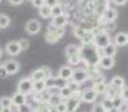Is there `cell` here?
I'll return each mask as SVG.
<instances>
[{
    "instance_id": "obj_1",
    "label": "cell",
    "mask_w": 128,
    "mask_h": 112,
    "mask_svg": "<svg viewBox=\"0 0 128 112\" xmlns=\"http://www.w3.org/2000/svg\"><path fill=\"white\" fill-rule=\"evenodd\" d=\"M79 54L81 60H84L88 65H95L102 57L100 53H97V48L94 44H82V48L79 49Z\"/></svg>"
},
{
    "instance_id": "obj_2",
    "label": "cell",
    "mask_w": 128,
    "mask_h": 112,
    "mask_svg": "<svg viewBox=\"0 0 128 112\" xmlns=\"http://www.w3.org/2000/svg\"><path fill=\"white\" fill-rule=\"evenodd\" d=\"M110 43H111V38H110L108 33H106L105 31L96 34L95 38H94V46L97 49H104L105 47H107Z\"/></svg>"
},
{
    "instance_id": "obj_3",
    "label": "cell",
    "mask_w": 128,
    "mask_h": 112,
    "mask_svg": "<svg viewBox=\"0 0 128 112\" xmlns=\"http://www.w3.org/2000/svg\"><path fill=\"white\" fill-rule=\"evenodd\" d=\"M17 91L24 94V95H28L33 91V81L31 78H22L17 84Z\"/></svg>"
},
{
    "instance_id": "obj_4",
    "label": "cell",
    "mask_w": 128,
    "mask_h": 112,
    "mask_svg": "<svg viewBox=\"0 0 128 112\" xmlns=\"http://www.w3.org/2000/svg\"><path fill=\"white\" fill-rule=\"evenodd\" d=\"M63 31H64V28H58V27L50 25V26L48 27L47 34H46V40H47V42H49V43H54L56 41H58V40L62 37Z\"/></svg>"
},
{
    "instance_id": "obj_5",
    "label": "cell",
    "mask_w": 128,
    "mask_h": 112,
    "mask_svg": "<svg viewBox=\"0 0 128 112\" xmlns=\"http://www.w3.org/2000/svg\"><path fill=\"white\" fill-rule=\"evenodd\" d=\"M52 76V73H50V69L48 66H43V68H40L37 70H34L31 74V79L32 81H38V80H46L47 78Z\"/></svg>"
},
{
    "instance_id": "obj_6",
    "label": "cell",
    "mask_w": 128,
    "mask_h": 112,
    "mask_svg": "<svg viewBox=\"0 0 128 112\" xmlns=\"http://www.w3.org/2000/svg\"><path fill=\"white\" fill-rule=\"evenodd\" d=\"M88 79H89V72L88 70H85V69H76V70H74L73 78H72L73 81H75L78 84H81V82L86 81Z\"/></svg>"
},
{
    "instance_id": "obj_7",
    "label": "cell",
    "mask_w": 128,
    "mask_h": 112,
    "mask_svg": "<svg viewBox=\"0 0 128 112\" xmlns=\"http://www.w3.org/2000/svg\"><path fill=\"white\" fill-rule=\"evenodd\" d=\"M2 65L6 69V72H8L9 75H14V74H16L20 70V63L16 62V60H6Z\"/></svg>"
},
{
    "instance_id": "obj_8",
    "label": "cell",
    "mask_w": 128,
    "mask_h": 112,
    "mask_svg": "<svg viewBox=\"0 0 128 112\" xmlns=\"http://www.w3.org/2000/svg\"><path fill=\"white\" fill-rule=\"evenodd\" d=\"M25 28H26L27 33L36 34V33H38V32L41 31V24H40V21H37V20H30V21H27Z\"/></svg>"
},
{
    "instance_id": "obj_9",
    "label": "cell",
    "mask_w": 128,
    "mask_h": 112,
    "mask_svg": "<svg viewBox=\"0 0 128 112\" xmlns=\"http://www.w3.org/2000/svg\"><path fill=\"white\" fill-rule=\"evenodd\" d=\"M73 73H74V70H73L70 66L64 65V66H62V68L59 69V72H58V78L64 80V81H68V80H70L73 78Z\"/></svg>"
},
{
    "instance_id": "obj_10",
    "label": "cell",
    "mask_w": 128,
    "mask_h": 112,
    "mask_svg": "<svg viewBox=\"0 0 128 112\" xmlns=\"http://www.w3.org/2000/svg\"><path fill=\"white\" fill-rule=\"evenodd\" d=\"M65 104H66V112H75L80 105V98L72 96L70 98L65 100Z\"/></svg>"
},
{
    "instance_id": "obj_11",
    "label": "cell",
    "mask_w": 128,
    "mask_h": 112,
    "mask_svg": "<svg viewBox=\"0 0 128 112\" xmlns=\"http://www.w3.org/2000/svg\"><path fill=\"white\" fill-rule=\"evenodd\" d=\"M97 97V92L91 88V89H86L85 91L81 92V100L85 101V102H94Z\"/></svg>"
},
{
    "instance_id": "obj_12",
    "label": "cell",
    "mask_w": 128,
    "mask_h": 112,
    "mask_svg": "<svg viewBox=\"0 0 128 112\" xmlns=\"http://www.w3.org/2000/svg\"><path fill=\"white\" fill-rule=\"evenodd\" d=\"M6 52L10 54V56H17L21 49H20V46H18V42L17 41H10L8 44H6Z\"/></svg>"
},
{
    "instance_id": "obj_13",
    "label": "cell",
    "mask_w": 128,
    "mask_h": 112,
    "mask_svg": "<svg viewBox=\"0 0 128 112\" xmlns=\"http://www.w3.org/2000/svg\"><path fill=\"white\" fill-rule=\"evenodd\" d=\"M12 98V104H14V106H21V105H25V104H27V98H26V95H24V94H21V92H15L14 96L11 97Z\"/></svg>"
},
{
    "instance_id": "obj_14",
    "label": "cell",
    "mask_w": 128,
    "mask_h": 112,
    "mask_svg": "<svg viewBox=\"0 0 128 112\" xmlns=\"http://www.w3.org/2000/svg\"><path fill=\"white\" fill-rule=\"evenodd\" d=\"M98 64L104 68V69H111L112 66L114 65V59L111 58V57H105L102 56L98 60Z\"/></svg>"
},
{
    "instance_id": "obj_15",
    "label": "cell",
    "mask_w": 128,
    "mask_h": 112,
    "mask_svg": "<svg viewBox=\"0 0 128 112\" xmlns=\"http://www.w3.org/2000/svg\"><path fill=\"white\" fill-rule=\"evenodd\" d=\"M102 17H104L107 22H112V21H114V20H116V17H117V11H116L114 9L107 8V9L104 11Z\"/></svg>"
},
{
    "instance_id": "obj_16",
    "label": "cell",
    "mask_w": 128,
    "mask_h": 112,
    "mask_svg": "<svg viewBox=\"0 0 128 112\" xmlns=\"http://www.w3.org/2000/svg\"><path fill=\"white\" fill-rule=\"evenodd\" d=\"M66 22H68L66 16L62 15V16H58V17H54L53 21H52V25L56 26V27H58V28H64V26L66 25Z\"/></svg>"
},
{
    "instance_id": "obj_17",
    "label": "cell",
    "mask_w": 128,
    "mask_h": 112,
    "mask_svg": "<svg viewBox=\"0 0 128 112\" xmlns=\"http://www.w3.org/2000/svg\"><path fill=\"white\" fill-rule=\"evenodd\" d=\"M111 86L112 88H114V89H117V90H120V89H123L124 88V79L122 78V76H113L111 79Z\"/></svg>"
},
{
    "instance_id": "obj_18",
    "label": "cell",
    "mask_w": 128,
    "mask_h": 112,
    "mask_svg": "<svg viewBox=\"0 0 128 112\" xmlns=\"http://www.w3.org/2000/svg\"><path fill=\"white\" fill-rule=\"evenodd\" d=\"M102 50V56H105V57H111L113 58L114 57V54H116V44L114 43H110L107 47H105L104 49H101Z\"/></svg>"
},
{
    "instance_id": "obj_19",
    "label": "cell",
    "mask_w": 128,
    "mask_h": 112,
    "mask_svg": "<svg viewBox=\"0 0 128 112\" xmlns=\"http://www.w3.org/2000/svg\"><path fill=\"white\" fill-rule=\"evenodd\" d=\"M114 44L116 46H126L127 44V33L120 32L114 37Z\"/></svg>"
},
{
    "instance_id": "obj_20",
    "label": "cell",
    "mask_w": 128,
    "mask_h": 112,
    "mask_svg": "<svg viewBox=\"0 0 128 112\" xmlns=\"http://www.w3.org/2000/svg\"><path fill=\"white\" fill-rule=\"evenodd\" d=\"M46 82L44 80H38V81H33V91L34 92H43L46 91Z\"/></svg>"
},
{
    "instance_id": "obj_21",
    "label": "cell",
    "mask_w": 128,
    "mask_h": 112,
    "mask_svg": "<svg viewBox=\"0 0 128 112\" xmlns=\"http://www.w3.org/2000/svg\"><path fill=\"white\" fill-rule=\"evenodd\" d=\"M38 10H40V15H41V17H43V18H48V17L52 16V8L48 6V5H46V4H44L42 8H40Z\"/></svg>"
},
{
    "instance_id": "obj_22",
    "label": "cell",
    "mask_w": 128,
    "mask_h": 112,
    "mask_svg": "<svg viewBox=\"0 0 128 112\" xmlns=\"http://www.w3.org/2000/svg\"><path fill=\"white\" fill-rule=\"evenodd\" d=\"M107 88H108V86H107L104 81H102V82H96V84H94V86H92V89L97 92V95H98V94H106Z\"/></svg>"
},
{
    "instance_id": "obj_23",
    "label": "cell",
    "mask_w": 128,
    "mask_h": 112,
    "mask_svg": "<svg viewBox=\"0 0 128 112\" xmlns=\"http://www.w3.org/2000/svg\"><path fill=\"white\" fill-rule=\"evenodd\" d=\"M75 54H79V48L76 47V46H74V44L66 46V48H65V56H66V58L73 57Z\"/></svg>"
},
{
    "instance_id": "obj_24",
    "label": "cell",
    "mask_w": 128,
    "mask_h": 112,
    "mask_svg": "<svg viewBox=\"0 0 128 112\" xmlns=\"http://www.w3.org/2000/svg\"><path fill=\"white\" fill-rule=\"evenodd\" d=\"M123 104H124V100H123V97H122L121 95H117V96H114V97L112 98L113 108H118V110H121V107L123 106Z\"/></svg>"
},
{
    "instance_id": "obj_25",
    "label": "cell",
    "mask_w": 128,
    "mask_h": 112,
    "mask_svg": "<svg viewBox=\"0 0 128 112\" xmlns=\"http://www.w3.org/2000/svg\"><path fill=\"white\" fill-rule=\"evenodd\" d=\"M62 101H64V100L60 97V95H50L49 98H48V104H49L52 107H56V106L59 105Z\"/></svg>"
},
{
    "instance_id": "obj_26",
    "label": "cell",
    "mask_w": 128,
    "mask_h": 112,
    "mask_svg": "<svg viewBox=\"0 0 128 112\" xmlns=\"http://www.w3.org/2000/svg\"><path fill=\"white\" fill-rule=\"evenodd\" d=\"M94 38H95L94 33L91 31H88L86 34L84 36V38H81V42L82 44H94Z\"/></svg>"
},
{
    "instance_id": "obj_27",
    "label": "cell",
    "mask_w": 128,
    "mask_h": 112,
    "mask_svg": "<svg viewBox=\"0 0 128 112\" xmlns=\"http://www.w3.org/2000/svg\"><path fill=\"white\" fill-rule=\"evenodd\" d=\"M59 95H60V97L65 101V100H68V98H70V97L73 96V91L65 85V86H63V88L60 89V94H59Z\"/></svg>"
},
{
    "instance_id": "obj_28",
    "label": "cell",
    "mask_w": 128,
    "mask_h": 112,
    "mask_svg": "<svg viewBox=\"0 0 128 112\" xmlns=\"http://www.w3.org/2000/svg\"><path fill=\"white\" fill-rule=\"evenodd\" d=\"M64 12L63 10V6L60 5V4H57V5H54L53 8H52V17L54 18V17H58V16H62Z\"/></svg>"
},
{
    "instance_id": "obj_29",
    "label": "cell",
    "mask_w": 128,
    "mask_h": 112,
    "mask_svg": "<svg viewBox=\"0 0 128 112\" xmlns=\"http://www.w3.org/2000/svg\"><path fill=\"white\" fill-rule=\"evenodd\" d=\"M14 104H12V98L11 97H8V96H2L0 98V107L4 108V107H11Z\"/></svg>"
},
{
    "instance_id": "obj_30",
    "label": "cell",
    "mask_w": 128,
    "mask_h": 112,
    "mask_svg": "<svg viewBox=\"0 0 128 112\" xmlns=\"http://www.w3.org/2000/svg\"><path fill=\"white\" fill-rule=\"evenodd\" d=\"M10 25V17L5 14H0V28H6Z\"/></svg>"
},
{
    "instance_id": "obj_31",
    "label": "cell",
    "mask_w": 128,
    "mask_h": 112,
    "mask_svg": "<svg viewBox=\"0 0 128 112\" xmlns=\"http://www.w3.org/2000/svg\"><path fill=\"white\" fill-rule=\"evenodd\" d=\"M40 112H52V106L48 104V102H40L37 105Z\"/></svg>"
},
{
    "instance_id": "obj_32",
    "label": "cell",
    "mask_w": 128,
    "mask_h": 112,
    "mask_svg": "<svg viewBox=\"0 0 128 112\" xmlns=\"http://www.w3.org/2000/svg\"><path fill=\"white\" fill-rule=\"evenodd\" d=\"M86 30L85 28H82V27H75L74 28V34H75V37H78L79 40L81 38H84V36L86 34Z\"/></svg>"
},
{
    "instance_id": "obj_33",
    "label": "cell",
    "mask_w": 128,
    "mask_h": 112,
    "mask_svg": "<svg viewBox=\"0 0 128 112\" xmlns=\"http://www.w3.org/2000/svg\"><path fill=\"white\" fill-rule=\"evenodd\" d=\"M79 85H80V84L75 82V81H73V80L66 82V86H68V88L73 91V94H74V92H76V91H80V90H79Z\"/></svg>"
},
{
    "instance_id": "obj_34",
    "label": "cell",
    "mask_w": 128,
    "mask_h": 112,
    "mask_svg": "<svg viewBox=\"0 0 128 112\" xmlns=\"http://www.w3.org/2000/svg\"><path fill=\"white\" fill-rule=\"evenodd\" d=\"M60 86H58V85H54V86H52V88H49V89H47L48 94L49 95H59L60 94Z\"/></svg>"
},
{
    "instance_id": "obj_35",
    "label": "cell",
    "mask_w": 128,
    "mask_h": 112,
    "mask_svg": "<svg viewBox=\"0 0 128 112\" xmlns=\"http://www.w3.org/2000/svg\"><path fill=\"white\" fill-rule=\"evenodd\" d=\"M104 105V107L106 108V111H110L111 108H113V105H112V100L108 98V97H105V100L101 102Z\"/></svg>"
},
{
    "instance_id": "obj_36",
    "label": "cell",
    "mask_w": 128,
    "mask_h": 112,
    "mask_svg": "<svg viewBox=\"0 0 128 112\" xmlns=\"http://www.w3.org/2000/svg\"><path fill=\"white\" fill-rule=\"evenodd\" d=\"M80 60H81L80 54H75V56H73V57H69V58H68V62L72 64V65H76V64H79Z\"/></svg>"
},
{
    "instance_id": "obj_37",
    "label": "cell",
    "mask_w": 128,
    "mask_h": 112,
    "mask_svg": "<svg viewBox=\"0 0 128 112\" xmlns=\"http://www.w3.org/2000/svg\"><path fill=\"white\" fill-rule=\"evenodd\" d=\"M18 42V46H20V49L21 50H25V49H27L28 46H30V42H28V40H25V38H21L20 41H17Z\"/></svg>"
},
{
    "instance_id": "obj_38",
    "label": "cell",
    "mask_w": 128,
    "mask_h": 112,
    "mask_svg": "<svg viewBox=\"0 0 128 112\" xmlns=\"http://www.w3.org/2000/svg\"><path fill=\"white\" fill-rule=\"evenodd\" d=\"M44 82H46V88H47V89L52 88V86H54V85H57V80L54 79L53 76H50V78H47V79L44 80Z\"/></svg>"
},
{
    "instance_id": "obj_39",
    "label": "cell",
    "mask_w": 128,
    "mask_h": 112,
    "mask_svg": "<svg viewBox=\"0 0 128 112\" xmlns=\"http://www.w3.org/2000/svg\"><path fill=\"white\" fill-rule=\"evenodd\" d=\"M54 110H56V112H66V104H65V101H62L59 105H57L54 107Z\"/></svg>"
},
{
    "instance_id": "obj_40",
    "label": "cell",
    "mask_w": 128,
    "mask_h": 112,
    "mask_svg": "<svg viewBox=\"0 0 128 112\" xmlns=\"http://www.w3.org/2000/svg\"><path fill=\"white\" fill-rule=\"evenodd\" d=\"M92 112H107V111H106V108L104 107V105H102L101 102H98V104H96V105H94V108H92Z\"/></svg>"
},
{
    "instance_id": "obj_41",
    "label": "cell",
    "mask_w": 128,
    "mask_h": 112,
    "mask_svg": "<svg viewBox=\"0 0 128 112\" xmlns=\"http://www.w3.org/2000/svg\"><path fill=\"white\" fill-rule=\"evenodd\" d=\"M17 112H31V107H30L28 104H25V105L17 106Z\"/></svg>"
},
{
    "instance_id": "obj_42",
    "label": "cell",
    "mask_w": 128,
    "mask_h": 112,
    "mask_svg": "<svg viewBox=\"0 0 128 112\" xmlns=\"http://www.w3.org/2000/svg\"><path fill=\"white\" fill-rule=\"evenodd\" d=\"M32 5H33L34 8L40 9V8H42V6L44 5V0H32Z\"/></svg>"
},
{
    "instance_id": "obj_43",
    "label": "cell",
    "mask_w": 128,
    "mask_h": 112,
    "mask_svg": "<svg viewBox=\"0 0 128 112\" xmlns=\"http://www.w3.org/2000/svg\"><path fill=\"white\" fill-rule=\"evenodd\" d=\"M9 74H8V72H6V69L4 68V65L1 64L0 65V78H5V76H8Z\"/></svg>"
},
{
    "instance_id": "obj_44",
    "label": "cell",
    "mask_w": 128,
    "mask_h": 112,
    "mask_svg": "<svg viewBox=\"0 0 128 112\" xmlns=\"http://www.w3.org/2000/svg\"><path fill=\"white\" fill-rule=\"evenodd\" d=\"M44 4L48 5V6H50V8H53L54 5L58 4V0H44Z\"/></svg>"
},
{
    "instance_id": "obj_45",
    "label": "cell",
    "mask_w": 128,
    "mask_h": 112,
    "mask_svg": "<svg viewBox=\"0 0 128 112\" xmlns=\"http://www.w3.org/2000/svg\"><path fill=\"white\" fill-rule=\"evenodd\" d=\"M121 96L123 97V100H124V101H127V100H128V88H126V89H123V91H122V94H121Z\"/></svg>"
},
{
    "instance_id": "obj_46",
    "label": "cell",
    "mask_w": 128,
    "mask_h": 112,
    "mask_svg": "<svg viewBox=\"0 0 128 112\" xmlns=\"http://www.w3.org/2000/svg\"><path fill=\"white\" fill-rule=\"evenodd\" d=\"M22 1L24 0H9V2L11 5H20V4H22Z\"/></svg>"
},
{
    "instance_id": "obj_47",
    "label": "cell",
    "mask_w": 128,
    "mask_h": 112,
    "mask_svg": "<svg viewBox=\"0 0 128 112\" xmlns=\"http://www.w3.org/2000/svg\"><path fill=\"white\" fill-rule=\"evenodd\" d=\"M113 2L116 5H124L127 2V0H113Z\"/></svg>"
},
{
    "instance_id": "obj_48",
    "label": "cell",
    "mask_w": 128,
    "mask_h": 112,
    "mask_svg": "<svg viewBox=\"0 0 128 112\" xmlns=\"http://www.w3.org/2000/svg\"><path fill=\"white\" fill-rule=\"evenodd\" d=\"M0 112H12V106L11 107H4V108H1Z\"/></svg>"
},
{
    "instance_id": "obj_49",
    "label": "cell",
    "mask_w": 128,
    "mask_h": 112,
    "mask_svg": "<svg viewBox=\"0 0 128 112\" xmlns=\"http://www.w3.org/2000/svg\"><path fill=\"white\" fill-rule=\"evenodd\" d=\"M107 112H122L121 110H118V108H111L110 111H107Z\"/></svg>"
},
{
    "instance_id": "obj_50",
    "label": "cell",
    "mask_w": 128,
    "mask_h": 112,
    "mask_svg": "<svg viewBox=\"0 0 128 112\" xmlns=\"http://www.w3.org/2000/svg\"><path fill=\"white\" fill-rule=\"evenodd\" d=\"M124 104H126V106H127V108H128V100L127 101H124Z\"/></svg>"
},
{
    "instance_id": "obj_51",
    "label": "cell",
    "mask_w": 128,
    "mask_h": 112,
    "mask_svg": "<svg viewBox=\"0 0 128 112\" xmlns=\"http://www.w3.org/2000/svg\"><path fill=\"white\" fill-rule=\"evenodd\" d=\"M127 44H128V33H127Z\"/></svg>"
},
{
    "instance_id": "obj_52",
    "label": "cell",
    "mask_w": 128,
    "mask_h": 112,
    "mask_svg": "<svg viewBox=\"0 0 128 112\" xmlns=\"http://www.w3.org/2000/svg\"><path fill=\"white\" fill-rule=\"evenodd\" d=\"M0 57H1V49H0Z\"/></svg>"
},
{
    "instance_id": "obj_53",
    "label": "cell",
    "mask_w": 128,
    "mask_h": 112,
    "mask_svg": "<svg viewBox=\"0 0 128 112\" xmlns=\"http://www.w3.org/2000/svg\"><path fill=\"white\" fill-rule=\"evenodd\" d=\"M123 112H128V108H127V110H126V111H123Z\"/></svg>"
},
{
    "instance_id": "obj_54",
    "label": "cell",
    "mask_w": 128,
    "mask_h": 112,
    "mask_svg": "<svg viewBox=\"0 0 128 112\" xmlns=\"http://www.w3.org/2000/svg\"><path fill=\"white\" fill-rule=\"evenodd\" d=\"M0 1H1V0H0Z\"/></svg>"
},
{
    "instance_id": "obj_55",
    "label": "cell",
    "mask_w": 128,
    "mask_h": 112,
    "mask_svg": "<svg viewBox=\"0 0 128 112\" xmlns=\"http://www.w3.org/2000/svg\"><path fill=\"white\" fill-rule=\"evenodd\" d=\"M31 1H32V0H31Z\"/></svg>"
}]
</instances>
